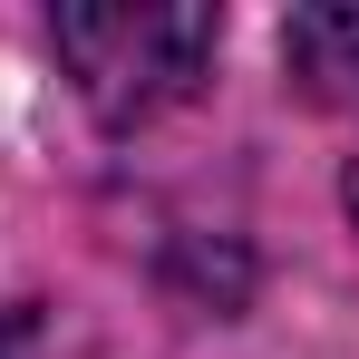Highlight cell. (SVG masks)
Masks as SVG:
<instances>
[{"instance_id": "cell-1", "label": "cell", "mask_w": 359, "mask_h": 359, "mask_svg": "<svg viewBox=\"0 0 359 359\" xmlns=\"http://www.w3.org/2000/svg\"><path fill=\"white\" fill-rule=\"evenodd\" d=\"M78 97L97 107L107 126H136V117H165L175 97H194V78L214 59V10H165V0H78L49 20Z\"/></svg>"}, {"instance_id": "cell-2", "label": "cell", "mask_w": 359, "mask_h": 359, "mask_svg": "<svg viewBox=\"0 0 359 359\" xmlns=\"http://www.w3.org/2000/svg\"><path fill=\"white\" fill-rule=\"evenodd\" d=\"M292 78H311V97H330V107H359V10H301Z\"/></svg>"}, {"instance_id": "cell-3", "label": "cell", "mask_w": 359, "mask_h": 359, "mask_svg": "<svg viewBox=\"0 0 359 359\" xmlns=\"http://www.w3.org/2000/svg\"><path fill=\"white\" fill-rule=\"evenodd\" d=\"M350 214H359V156H350Z\"/></svg>"}]
</instances>
